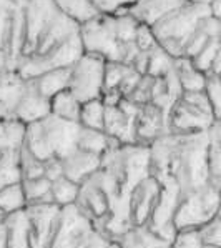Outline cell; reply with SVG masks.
Listing matches in <instances>:
<instances>
[{"label":"cell","mask_w":221,"mask_h":248,"mask_svg":"<svg viewBox=\"0 0 221 248\" xmlns=\"http://www.w3.org/2000/svg\"><path fill=\"white\" fill-rule=\"evenodd\" d=\"M208 130L190 135L165 133L148 145V173L162 186H177L180 195L209 183Z\"/></svg>","instance_id":"cell-1"},{"label":"cell","mask_w":221,"mask_h":248,"mask_svg":"<svg viewBox=\"0 0 221 248\" xmlns=\"http://www.w3.org/2000/svg\"><path fill=\"white\" fill-rule=\"evenodd\" d=\"M80 124L67 122L48 113L42 120L25 125L22 145L45 162L50 158H63L77 148Z\"/></svg>","instance_id":"cell-2"},{"label":"cell","mask_w":221,"mask_h":248,"mask_svg":"<svg viewBox=\"0 0 221 248\" xmlns=\"http://www.w3.org/2000/svg\"><path fill=\"white\" fill-rule=\"evenodd\" d=\"M209 14V3H185L150 25L156 44L171 59L181 57L185 42Z\"/></svg>","instance_id":"cell-3"},{"label":"cell","mask_w":221,"mask_h":248,"mask_svg":"<svg viewBox=\"0 0 221 248\" xmlns=\"http://www.w3.org/2000/svg\"><path fill=\"white\" fill-rule=\"evenodd\" d=\"M78 37L83 52L102 57L106 62H121L130 65L140 52L135 42L121 44L117 37L113 15L100 14L95 18L78 25Z\"/></svg>","instance_id":"cell-4"},{"label":"cell","mask_w":221,"mask_h":248,"mask_svg":"<svg viewBox=\"0 0 221 248\" xmlns=\"http://www.w3.org/2000/svg\"><path fill=\"white\" fill-rule=\"evenodd\" d=\"M216 120L215 110L205 92H183L168 112V133L190 135L206 132Z\"/></svg>","instance_id":"cell-5"},{"label":"cell","mask_w":221,"mask_h":248,"mask_svg":"<svg viewBox=\"0 0 221 248\" xmlns=\"http://www.w3.org/2000/svg\"><path fill=\"white\" fill-rule=\"evenodd\" d=\"M220 186L208 183L201 188L180 195L173 213V225L177 232L200 228L220 213Z\"/></svg>","instance_id":"cell-6"},{"label":"cell","mask_w":221,"mask_h":248,"mask_svg":"<svg viewBox=\"0 0 221 248\" xmlns=\"http://www.w3.org/2000/svg\"><path fill=\"white\" fill-rule=\"evenodd\" d=\"M105 62L106 60H103L102 57L83 52L70 65L67 90L80 104L102 97Z\"/></svg>","instance_id":"cell-7"},{"label":"cell","mask_w":221,"mask_h":248,"mask_svg":"<svg viewBox=\"0 0 221 248\" xmlns=\"http://www.w3.org/2000/svg\"><path fill=\"white\" fill-rule=\"evenodd\" d=\"M93 223L72 203L62 207L57 233L48 248H88L95 235Z\"/></svg>","instance_id":"cell-8"},{"label":"cell","mask_w":221,"mask_h":248,"mask_svg":"<svg viewBox=\"0 0 221 248\" xmlns=\"http://www.w3.org/2000/svg\"><path fill=\"white\" fill-rule=\"evenodd\" d=\"M25 125L14 118L0 120V188L20 180L18 152L24 142Z\"/></svg>","instance_id":"cell-9"},{"label":"cell","mask_w":221,"mask_h":248,"mask_svg":"<svg viewBox=\"0 0 221 248\" xmlns=\"http://www.w3.org/2000/svg\"><path fill=\"white\" fill-rule=\"evenodd\" d=\"M62 207L57 203H29L25 213L30 223V248H48L57 233Z\"/></svg>","instance_id":"cell-10"},{"label":"cell","mask_w":221,"mask_h":248,"mask_svg":"<svg viewBox=\"0 0 221 248\" xmlns=\"http://www.w3.org/2000/svg\"><path fill=\"white\" fill-rule=\"evenodd\" d=\"M75 205L93 223L95 230L105 235L106 223L110 220V203L105 192L95 182L93 177L87 178L83 183H80L78 197L75 200Z\"/></svg>","instance_id":"cell-11"},{"label":"cell","mask_w":221,"mask_h":248,"mask_svg":"<svg viewBox=\"0 0 221 248\" xmlns=\"http://www.w3.org/2000/svg\"><path fill=\"white\" fill-rule=\"evenodd\" d=\"M138 105L132 104L127 98H121L118 105L105 107L103 132L108 137L115 139L121 145L136 143L135 135V117Z\"/></svg>","instance_id":"cell-12"},{"label":"cell","mask_w":221,"mask_h":248,"mask_svg":"<svg viewBox=\"0 0 221 248\" xmlns=\"http://www.w3.org/2000/svg\"><path fill=\"white\" fill-rule=\"evenodd\" d=\"M160 192H162V185L151 175H147L133 186L128 198V218L132 227L147 223L151 210L155 208L160 198Z\"/></svg>","instance_id":"cell-13"},{"label":"cell","mask_w":221,"mask_h":248,"mask_svg":"<svg viewBox=\"0 0 221 248\" xmlns=\"http://www.w3.org/2000/svg\"><path fill=\"white\" fill-rule=\"evenodd\" d=\"M178 198H180V190L177 186H162L158 202L145 223L153 233L168 242H171L173 236L177 235V228L173 225V213L178 205Z\"/></svg>","instance_id":"cell-14"},{"label":"cell","mask_w":221,"mask_h":248,"mask_svg":"<svg viewBox=\"0 0 221 248\" xmlns=\"http://www.w3.org/2000/svg\"><path fill=\"white\" fill-rule=\"evenodd\" d=\"M77 32H78V25L57 10V14L53 15L50 20H48V24L45 25L44 30L40 32L39 39H37V42H35V47H33V50L30 52L27 57H22L20 60H24V59H39V57H44L45 53L53 50L57 45H60L62 42H65L68 37H72L74 33H77ZM20 60H18V62H20Z\"/></svg>","instance_id":"cell-15"},{"label":"cell","mask_w":221,"mask_h":248,"mask_svg":"<svg viewBox=\"0 0 221 248\" xmlns=\"http://www.w3.org/2000/svg\"><path fill=\"white\" fill-rule=\"evenodd\" d=\"M168 115L160 107L148 102L138 107V112L135 117V135L136 143L150 145L153 140L160 139L162 135L168 133Z\"/></svg>","instance_id":"cell-16"},{"label":"cell","mask_w":221,"mask_h":248,"mask_svg":"<svg viewBox=\"0 0 221 248\" xmlns=\"http://www.w3.org/2000/svg\"><path fill=\"white\" fill-rule=\"evenodd\" d=\"M48 113H50V100L39 93L32 78H25L24 92H22L20 98L12 108V115L10 117L14 120L20 122V124L29 125L37 120H42Z\"/></svg>","instance_id":"cell-17"},{"label":"cell","mask_w":221,"mask_h":248,"mask_svg":"<svg viewBox=\"0 0 221 248\" xmlns=\"http://www.w3.org/2000/svg\"><path fill=\"white\" fill-rule=\"evenodd\" d=\"M62 160V167H63V177L70 178L75 183H83L87 178H90L98 169H100L102 157L90 152L80 150L75 148L72 150L67 157L60 158Z\"/></svg>","instance_id":"cell-18"},{"label":"cell","mask_w":221,"mask_h":248,"mask_svg":"<svg viewBox=\"0 0 221 248\" xmlns=\"http://www.w3.org/2000/svg\"><path fill=\"white\" fill-rule=\"evenodd\" d=\"M185 3L188 2H185V0H136L127 12L136 22L150 27L156 20H160L166 14L173 12L175 9L185 5Z\"/></svg>","instance_id":"cell-19"},{"label":"cell","mask_w":221,"mask_h":248,"mask_svg":"<svg viewBox=\"0 0 221 248\" xmlns=\"http://www.w3.org/2000/svg\"><path fill=\"white\" fill-rule=\"evenodd\" d=\"M115 242L121 248H170L171 243L153 233L147 225L128 228L127 232L117 236Z\"/></svg>","instance_id":"cell-20"},{"label":"cell","mask_w":221,"mask_h":248,"mask_svg":"<svg viewBox=\"0 0 221 248\" xmlns=\"http://www.w3.org/2000/svg\"><path fill=\"white\" fill-rule=\"evenodd\" d=\"M9 248H30V223L25 208L9 213L3 220Z\"/></svg>","instance_id":"cell-21"},{"label":"cell","mask_w":221,"mask_h":248,"mask_svg":"<svg viewBox=\"0 0 221 248\" xmlns=\"http://www.w3.org/2000/svg\"><path fill=\"white\" fill-rule=\"evenodd\" d=\"M120 142L115 139L108 137L103 130H93V128H85L80 125L78 139H77V148L80 150L90 152L98 157H103L106 152L113 150V148L120 147Z\"/></svg>","instance_id":"cell-22"},{"label":"cell","mask_w":221,"mask_h":248,"mask_svg":"<svg viewBox=\"0 0 221 248\" xmlns=\"http://www.w3.org/2000/svg\"><path fill=\"white\" fill-rule=\"evenodd\" d=\"M68 75H70V67L52 68V70L44 72L37 77H32V82L35 89L39 90V93L50 100L53 95L68 89Z\"/></svg>","instance_id":"cell-23"},{"label":"cell","mask_w":221,"mask_h":248,"mask_svg":"<svg viewBox=\"0 0 221 248\" xmlns=\"http://www.w3.org/2000/svg\"><path fill=\"white\" fill-rule=\"evenodd\" d=\"M173 72L178 78L183 92H201L205 87V80L206 75L201 74L193 67L192 60L185 59V57H178L173 59Z\"/></svg>","instance_id":"cell-24"},{"label":"cell","mask_w":221,"mask_h":248,"mask_svg":"<svg viewBox=\"0 0 221 248\" xmlns=\"http://www.w3.org/2000/svg\"><path fill=\"white\" fill-rule=\"evenodd\" d=\"M52 2L60 14H63L77 25L85 24L97 15H100V12L91 3V0H52Z\"/></svg>","instance_id":"cell-25"},{"label":"cell","mask_w":221,"mask_h":248,"mask_svg":"<svg viewBox=\"0 0 221 248\" xmlns=\"http://www.w3.org/2000/svg\"><path fill=\"white\" fill-rule=\"evenodd\" d=\"M82 104L68 90H62L50 98V113L62 120L78 124Z\"/></svg>","instance_id":"cell-26"},{"label":"cell","mask_w":221,"mask_h":248,"mask_svg":"<svg viewBox=\"0 0 221 248\" xmlns=\"http://www.w3.org/2000/svg\"><path fill=\"white\" fill-rule=\"evenodd\" d=\"M22 188H24V195L29 203H50L53 202L50 193L52 182L47 180L45 177L32 178V180H20ZM55 203V202H53Z\"/></svg>","instance_id":"cell-27"},{"label":"cell","mask_w":221,"mask_h":248,"mask_svg":"<svg viewBox=\"0 0 221 248\" xmlns=\"http://www.w3.org/2000/svg\"><path fill=\"white\" fill-rule=\"evenodd\" d=\"M103 117H105V105L100 98L83 102L80 107V118L78 124L85 128L93 130H103Z\"/></svg>","instance_id":"cell-28"},{"label":"cell","mask_w":221,"mask_h":248,"mask_svg":"<svg viewBox=\"0 0 221 248\" xmlns=\"http://www.w3.org/2000/svg\"><path fill=\"white\" fill-rule=\"evenodd\" d=\"M27 200L24 195V188H22L20 180L18 182H12L7 183L0 188V208L9 215V213H14L17 210L25 208Z\"/></svg>","instance_id":"cell-29"},{"label":"cell","mask_w":221,"mask_h":248,"mask_svg":"<svg viewBox=\"0 0 221 248\" xmlns=\"http://www.w3.org/2000/svg\"><path fill=\"white\" fill-rule=\"evenodd\" d=\"M221 57V42L220 37H213V39L208 40V44L201 48L200 52L196 53L192 59V63L196 70H200L201 74H209L211 72L215 62Z\"/></svg>","instance_id":"cell-30"},{"label":"cell","mask_w":221,"mask_h":248,"mask_svg":"<svg viewBox=\"0 0 221 248\" xmlns=\"http://www.w3.org/2000/svg\"><path fill=\"white\" fill-rule=\"evenodd\" d=\"M78 190H80L78 183L72 182L70 178H67V177L57 178L50 185L52 198L59 207H67V205L75 203V200H77V197H78Z\"/></svg>","instance_id":"cell-31"},{"label":"cell","mask_w":221,"mask_h":248,"mask_svg":"<svg viewBox=\"0 0 221 248\" xmlns=\"http://www.w3.org/2000/svg\"><path fill=\"white\" fill-rule=\"evenodd\" d=\"M173 68V59L163 50L160 45L151 48L148 52V65H147V75L150 77H163Z\"/></svg>","instance_id":"cell-32"},{"label":"cell","mask_w":221,"mask_h":248,"mask_svg":"<svg viewBox=\"0 0 221 248\" xmlns=\"http://www.w3.org/2000/svg\"><path fill=\"white\" fill-rule=\"evenodd\" d=\"M18 170H20V180H32V178L44 177V162L32 155L22 145L18 152Z\"/></svg>","instance_id":"cell-33"},{"label":"cell","mask_w":221,"mask_h":248,"mask_svg":"<svg viewBox=\"0 0 221 248\" xmlns=\"http://www.w3.org/2000/svg\"><path fill=\"white\" fill-rule=\"evenodd\" d=\"M132 65L121 62H105L103 68V90H118L121 80L130 72Z\"/></svg>","instance_id":"cell-34"},{"label":"cell","mask_w":221,"mask_h":248,"mask_svg":"<svg viewBox=\"0 0 221 248\" xmlns=\"http://www.w3.org/2000/svg\"><path fill=\"white\" fill-rule=\"evenodd\" d=\"M17 0H0V48L5 52Z\"/></svg>","instance_id":"cell-35"},{"label":"cell","mask_w":221,"mask_h":248,"mask_svg":"<svg viewBox=\"0 0 221 248\" xmlns=\"http://www.w3.org/2000/svg\"><path fill=\"white\" fill-rule=\"evenodd\" d=\"M209 39H213V37H209V33L206 32V30H205V27L201 25V22H200L198 29L192 33V35H190V39L185 42V47H183L181 57L192 60L193 57H195L196 53L208 44Z\"/></svg>","instance_id":"cell-36"},{"label":"cell","mask_w":221,"mask_h":248,"mask_svg":"<svg viewBox=\"0 0 221 248\" xmlns=\"http://www.w3.org/2000/svg\"><path fill=\"white\" fill-rule=\"evenodd\" d=\"M201 247H203V240H201L198 228L178 230L170 243V248H201Z\"/></svg>","instance_id":"cell-37"},{"label":"cell","mask_w":221,"mask_h":248,"mask_svg":"<svg viewBox=\"0 0 221 248\" xmlns=\"http://www.w3.org/2000/svg\"><path fill=\"white\" fill-rule=\"evenodd\" d=\"M203 92L208 97V100H209V104H211L213 110H215L216 117L220 118V113H221V107H220L221 105V80H220V75L206 74Z\"/></svg>","instance_id":"cell-38"},{"label":"cell","mask_w":221,"mask_h":248,"mask_svg":"<svg viewBox=\"0 0 221 248\" xmlns=\"http://www.w3.org/2000/svg\"><path fill=\"white\" fill-rule=\"evenodd\" d=\"M151 85H153V77L143 74L142 78H140V82L136 83V87L132 90V93L125 98L138 107L148 104V102H150V97H151Z\"/></svg>","instance_id":"cell-39"},{"label":"cell","mask_w":221,"mask_h":248,"mask_svg":"<svg viewBox=\"0 0 221 248\" xmlns=\"http://www.w3.org/2000/svg\"><path fill=\"white\" fill-rule=\"evenodd\" d=\"M200 236L203 240V243L208 245H220L221 247V218L220 213H216L211 220H208L205 225H201L198 228Z\"/></svg>","instance_id":"cell-40"},{"label":"cell","mask_w":221,"mask_h":248,"mask_svg":"<svg viewBox=\"0 0 221 248\" xmlns=\"http://www.w3.org/2000/svg\"><path fill=\"white\" fill-rule=\"evenodd\" d=\"M136 0H91V3L95 5V9L100 14L105 15H113L128 10L135 3Z\"/></svg>","instance_id":"cell-41"},{"label":"cell","mask_w":221,"mask_h":248,"mask_svg":"<svg viewBox=\"0 0 221 248\" xmlns=\"http://www.w3.org/2000/svg\"><path fill=\"white\" fill-rule=\"evenodd\" d=\"M135 44L136 47L140 48V50L143 52H150L151 48H155L156 45V40L153 37V32H151V29L148 25H143L140 24L138 29H136V33H135Z\"/></svg>","instance_id":"cell-42"},{"label":"cell","mask_w":221,"mask_h":248,"mask_svg":"<svg viewBox=\"0 0 221 248\" xmlns=\"http://www.w3.org/2000/svg\"><path fill=\"white\" fill-rule=\"evenodd\" d=\"M140 78H142V74H140V72H136L135 68L132 67L130 72H128V74L125 75L123 80H121L120 87H118V92H120V93L123 95V98L128 97V95L132 93V90L136 87V83L140 82Z\"/></svg>","instance_id":"cell-43"},{"label":"cell","mask_w":221,"mask_h":248,"mask_svg":"<svg viewBox=\"0 0 221 248\" xmlns=\"http://www.w3.org/2000/svg\"><path fill=\"white\" fill-rule=\"evenodd\" d=\"M44 177L47 180H57V178L63 177V167H62V160L60 158H50L44 162Z\"/></svg>","instance_id":"cell-44"},{"label":"cell","mask_w":221,"mask_h":248,"mask_svg":"<svg viewBox=\"0 0 221 248\" xmlns=\"http://www.w3.org/2000/svg\"><path fill=\"white\" fill-rule=\"evenodd\" d=\"M7 72H12V68H10V60H9V57H7V53L0 48V75L7 74Z\"/></svg>","instance_id":"cell-45"},{"label":"cell","mask_w":221,"mask_h":248,"mask_svg":"<svg viewBox=\"0 0 221 248\" xmlns=\"http://www.w3.org/2000/svg\"><path fill=\"white\" fill-rule=\"evenodd\" d=\"M209 14L220 18L221 15V0H209Z\"/></svg>","instance_id":"cell-46"},{"label":"cell","mask_w":221,"mask_h":248,"mask_svg":"<svg viewBox=\"0 0 221 248\" xmlns=\"http://www.w3.org/2000/svg\"><path fill=\"white\" fill-rule=\"evenodd\" d=\"M0 248H9V245H7V230L3 222H0Z\"/></svg>","instance_id":"cell-47"},{"label":"cell","mask_w":221,"mask_h":248,"mask_svg":"<svg viewBox=\"0 0 221 248\" xmlns=\"http://www.w3.org/2000/svg\"><path fill=\"white\" fill-rule=\"evenodd\" d=\"M3 118H10V112L5 108V105L0 104V120H3Z\"/></svg>","instance_id":"cell-48"},{"label":"cell","mask_w":221,"mask_h":248,"mask_svg":"<svg viewBox=\"0 0 221 248\" xmlns=\"http://www.w3.org/2000/svg\"><path fill=\"white\" fill-rule=\"evenodd\" d=\"M188 3H209V0H185Z\"/></svg>","instance_id":"cell-49"},{"label":"cell","mask_w":221,"mask_h":248,"mask_svg":"<svg viewBox=\"0 0 221 248\" xmlns=\"http://www.w3.org/2000/svg\"><path fill=\"white\" fill-rule=\"evenodd\" d=\"M106 248H121V247L118 245V243L115 242V240H112V242L108 243V247H106Z\"/></svg>","instance_id":"cell-50"},{"label":"cell","mask_w":221,"mask_h":248,"mask_svg":"<svg viewBox=\"0 0 221 248\" xmlns=\"http://www.w3.org/2000/svg\"><path fill=\"white\" fill-rule=\"evenodd\" d=\"M5 217H7V213L3 212L2 208H0V222H3V220H5Z\"/></svg>","instance_id":"cell-51"},{"label":"cell","mask_w":221,"mask_h":248,"mask_svg":"<svg viewBox=\"0 0 221 248\" xmlns=\"http://www.w3.org/2000/svg\"><path fill=\"white\" fill-rule=\"evenodd\" d=\"M201 248H221L220 245H208V243H203V247Z\"/></svg>","instance_id":"cell-52"}]
</instances>
